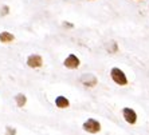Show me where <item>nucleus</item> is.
<instances>
[{"label": "nucleus", "mask_w": 149, "mask_h": 135, "mask_svg": "<svg viewBox=\"0 0 149 135\" xmlns=\"http://www.w3.org/2000/svg\"><path fill=\"white\" fill-rule=\"evenodd\" d=\"M110 78L116 84H118V86H121V87L128 86V83H129L128 76L125 75L124 71L121 68H118V67H113L110 70Z\"/></svg>", "instance_id": "f257e3e1"}, {"label": "nucleus", "mask_w": 149, "mask_h": 135, "mask_svg": "<svg viewBox=\"0 0 149 135\" xmlns=\"http://www.w3.org/2000/svg\"><path fill=\"white\" fill-rule=\"evenodd\" d=\"M82 128H83V131H86L87 134H98V132L101 131L102 126H101V123L97 121V119L89 118L83 122Z\"/></svg>", "instance_id": "f03ea898"}, {"label": "nucleus", "mask_w": 149, "mask_h": 135, "mask_svg": "<svg viewBox=\"0 0 149 135\" xmlns=\"http://www.w3.org/2000/svg\"><path fill=\"white\" fill-rule=\"evenodd\" d=\"M81 64L79 58L75 55V54H70L66 56V59L63 60V66L66 67L67 70H77Z\"/></svg>", "instance_id": "7ed1b4c3"}, {"label": "nucleus", "mask_w": 149, "mask_h": 135, "mask_svg": "<svg viewBox=\"0 0 149 135\" xmlns=\"http://www.w3.org/2000/svg\"><path fill=\"white\" fill-rule=\"evenodd\" d=\"M122 116L125 122L129 125H136L137 123V112L132 107H124L122 108Z\"/></svg>", "instance_id": "20e7f679"}, {"label": "nucleus", "mask_w": 149, "mask_h": 135, "mask_svg": "<svg viewBox=\"0 0 149 135\" xmlns=\"http://www.w3.org/2000/svg\"><path fill=\"white\" fill-rule=\"evenodd\" d=\"M26 63L30 68H40L43 66V58L38 54H31V55H28Z\"/></svg>", "instance_id": "39448f33"}, {"label": "nucleus", "mask_w": 149, "mask_h": 135, "mask_svg": "<svg viewBox=\"0 0 149 135\" xmlns=\"http://www.w3.org/2000/svg\"><path fill=\"white\" fill-rule=\"evenodd\" d=\"M81 82H82L83 86L89 87V88H91V87H95L98 84L97 76L93 75V74H85V75H82V76H81Z\"/></svg>", "instance_id": "423d86ee"}, {"label": "nucleus", "mask_w": 149, "mask_h": 135, "mask_svg": "<svg viewBox=\"0 0 149 135\" xmlns=\"http://www.w3.org/2000/svg\"><path fill=\"white\" fill-rule=\"evenodd\" d=\"M55 106L61 110H66V108L70 107V101L67 99L66 96H63V95H59V96L55 98V101H54Z\"/></svg>", "instance_id": "0eeeda50"}, {"label": "nucleus", "mask_w": 149, "mask_h": 135, "mask_svg": "<svg viewBox=\"0 0 149 135\" xmlns=\"http://www.w3.org/2000/svg\"><path fill=\"white\" fill-rule=\"evenodd\" d=\"M15 40V35L11 34L8 31H1L0 32V42L4 43V44H8V43H12Z\"/></svg>", "instance_id": "6e6552de"}, {"label": "nucleus", "mask_w": 149, "mask_h": 135, "mask_svg": "<svg viewBox=\"0 0 149 135\" xmlns=\"http://www.w3.org/2000/svg\"><path fill=\"white\" fill-rule=\"evenodd\" d=\"M14 99H15V103H16V106L19 108H23L26 104H27V96H26L24 94H22V92L16 94Z\"/></svg>", "instance_id": "1a4fd4ad"}, {"label": "nucleus", "mask_w": 149, "mask_h": 135, "mask_svg": "<svg viewBox=\"0 0 149 135\" xmlns=\"http://www.w3.org/2000/svg\"><path fill=\"white\" fill-rule=\"evenodd\" d=\"M110 47H108V52L109 54H114V52L118 51V45H117V42H110L109 43Z\"/></svg>", "instance_id": "9d476101"}, {"label": "nucleus", "mask_w": 149, "mask_h": 135, "mask_svg": "<svg viewBox=\"0 0 149 135\" xmlns=\"http://www.w3.org/2000/svg\"><path fill=\"white\" fill-rule=\"evenodd\" d=\"M16 128L12 127V126H7L6 127V135H16Z\"/></svg>", "instance_id": "9b49d317"}, {"label": "nucleus", "mask_w": 149, "mask_h": 135, "mask_svg": "<svg viewBox=\"0 0 149 135\" xmlns=\"http://www.w3.org/2000/svg\"><path fill=\"white\" fill-rule=\"evenodd\" d=\"M10 14V7H8V6H3V7H1V15H8Z\"/></svg>", "instance_id": "f8f14e48"}]
</instances>
